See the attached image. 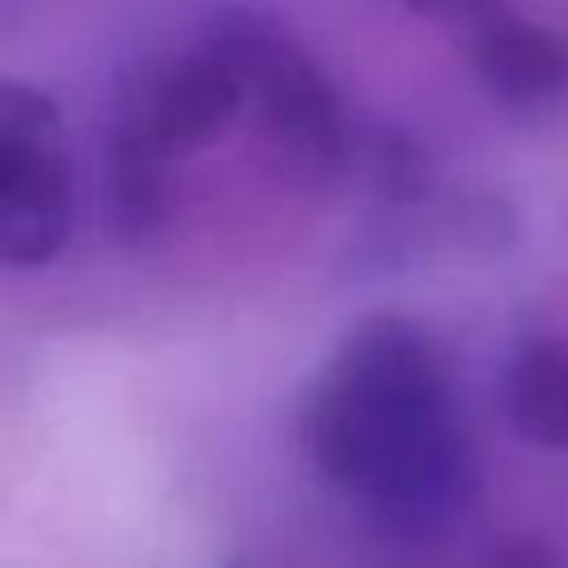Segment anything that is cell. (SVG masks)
Wrapping results in <instances>:
<instances>
[{
    "label": "cell",
    "mask_w": 568,
    "mask_h": 568,
    "mask_svg": "<svg viewBox=\"0 0 568 568\" xmlns=\"http://www.w3.org/2000/svg\"><path fill=\"white\" fill-rule=\"evenodd\" d=\"M311 466L368 515L426 528L470 488L453 373L426 324L377 311L346 328L302 399Z\"/></svg>",
    "instance_id": "6da1fadb"
},
{
    "label": "cell",
    "mask_w": 568,
    "mask_h": 568,
    "mask_svg": "<svg viewBox=\"0 0 568 568\" xmlns=\"http://www.w3.org/2000/svg\"><path fill=\"white\" fill-rule=\"evenodd\" d=\"M235 124H257L240 53L213 18L191 44L146 58L120 89L102 155V209L124 244L155 240L178 204L186 169L226 142Z\"/></svg>",
    "instance_id": "7a4b0ae2"
},
{
    "label": "cell",
    "mask_w": 568,
    "mask_h": 568,
    "mask_svg": "<svg viewBox=\"0 0 568 568\" xmlns=\"http://www.w3.org/2000/svg\"><path fill=\"white\" fill-rule=\"evenodd\" d=\"M217 22L240 53L253 120L280 173L306 186L333 182L351 164V120L324 67L275 18L235 9Z\"/></svg>",
    "instance_id": "3957f363"
},
{
    "label": "cell",
    "mask_w": 568,
    "mask_h": 568,
    "mask_svg": "<svg viewBox=\"0 0 568 568\" xmlns=\"http://www.w3.org/2000/svg\"><path fill=\"white\" fill-rule=\"evenodd\" d=\"M75 222V155L49 93L0 75V266H44Z\"/></svg>",
    "instance_id": "277c9868"
},
{
    "label": "cell",
    "mask_w": 568,
    "mask_h": 568,
    "mask_svg": "<svg viewBox=\"0 0 568 568\" xmlns=\"http://www.w3.org/2000/svg\"><path fill=\"white\" fill-rule=\"evenodd\" d=\"M470 67L488 98L537 111L568 93V36L524 13H479L470 22Z\"/></svg>",
    "instance_id": "5b68a950"
},
{
    "label": "cell",
    "mask_w": 568,
    "mask_h": 568,
    "mask_svg": "<svg viewBox=\"0 0 568 568\" xmlns=\"http://www.w3.org/2000/svg\"><path fill=\"white\" fill-rule=\"evenodd\" d=\"M501 408L524 439L541 448H568V342H524L506 364Z\"/></svg>",
    "instance_id": "8992f818"
},
{
    "label": "cell",
    "mask_w": 568,
    "mask_h": 568,
    "mask_svg": "<svg viewBox=\"0 0 568 568\" xmlns=\"http://www.w3.org/2000/svg\"><path fill=\"white\" fill-rule=\"evenodd\" d=\"M399 4L422 18H466V22H475L479 13L493 9V0H399Z\"/></svg>",
    "instance_id": "52a82bcc"
}]
</instances>
